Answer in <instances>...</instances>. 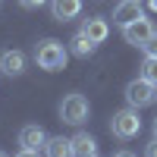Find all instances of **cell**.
<instances>
[{
    "label": "cell",
    "instance_id": "7",
    "mask_svg": "<svg viewBox=\"0 0 157 157\" xmlns=\"http://www.w3.org/2000/svg\"><path fill=\"white\" fill-rule=\"evenodd\" d=\"M82 13V0H50V16L57 22H69Z\"/></svg>",
    "mask_w": 157,
    "mask_h": 157
},
{
    "label": "cell",
    "instance_id": "11",
    "mask_svg": "<svg viewBox=\"0 0 157 157\" xmlns=\"http://www.w3.org/2000/svg\"><path fill=\"white\" fill-rule=\"evenodd\" d=\"M69 141H72V157H98V141L88 132H75Z\"/></svg>",
    "mask_w": 157,
    "mask_h": 157
},
{
    "label": "cell",
    "instance_id": "3",
    "mask_svg": "<svg viewBox=\"0 0 157 157\" xmlns=\"http://www.w3.org/2000/svg\"><path fill=\"white\" fill-rule=\"evenodd\" d=\"M110 132L120 138V141H129L141 132V120H138V110L135 107H126V110H116L113 120H110Z\"/></svg>",
    "mask_w": 157,
    "mask_h": 157
},
{
    "label": "cell",
    "instance_id": "15",
    "mask_svg": "<svg viewBox=\"0 0 157 157\" xmlns=\"http://www.w3.org/2000/svg\"><path fill=\"white\" fill-rule=\"evenodd\" d=\"M141 50H145V57H157V32L148 38L145 44H141Z\"/></svg>",
    "mask_w": 157,
    "mask_h": 157
},
{
    "label": "cell",
    "instance_id": "16",
    "mask_svg": "<svg viewBox=\"0 0 157 157\" xmlns=\"http://www.w3.org/2000/svg\"><path fill=\"white\" fill-rule=\"evenodd\" d=\"M19 3H22L25 10H38V6H44V3H50V0H19Z\"/></svg>",
    "mask_w": 157,
    "mask_h": 157
},
{
    "label": "cell",
    "instance_id": "12",
    "mask_svg": "<svg viewBox=\"0 0 157 157\" xmlns=\"http://www.w3.org/2000/svg\"><path fill=\"white\" fill-rule=\"evenodd\" d=\"M44 157H72V141L63 138V135L47 138L44 141Z\"/></svg>",
    "mask_w": 157,
    "mask_h": 157
},
{
    "label": "cell",
    "instance_id": "9",
    "mask_svg": "<svg viewBox=\"0 0 157 157\" xmlns=\"http://www.w3.org/2000/svg\"><path fill=\"white\" fill-rule=\"evenodd\" d=\"M82 32H85L94 44H104V41H107V35H110V25H107V19L91 16V19H85V22H82Z\"/></svg>",
    "mask_w": 157,
    "mask_h": 157
},
{
    "label": "cell",
    "instance_id": "2",
    "mask_svg": "<svg viewBox=\"0 0 157 157\" xmlns=\"http://www.w3.org/2000/svg\"><path fill=\"white\" fill-rule=\"evenodd\" d=\"M88 113H91V107H88V98L85 94H66L60 101V120L66 123V126H82L85 120H88Z\"/></svg>",
    "mask_w": 157,
    "mask_h": 157
},
{
    "label": "cell",
    "instance_id": "20",
    "mask_svg": "<svg viewBox=\"0 0 157 157\" xmlns=\"http://www.w3.org/2000/svg\"><path fill=\"white\" fill-rule=\"evenodd\" d=\"M151 10H154V13H157V0H151Z\"/></svg>",
    "mask_w": 157,
    "mask_h": 157
},
{
    "label": "cell",
    "instance_id": "8",
    "mask_svg": "<svg viewBox=\"0 0 157 157\" xmlns=\"http://www.w3.org/2000/svg\"><path fill=\"white\" fill-rule=\"evenodd\" d=\"M44 141H47V135H44L41 126H22V129H19V145H22V148L38 151V148H44Z\"/></svg>",
    "mask_w": 157,
    "mask_h": 157
},
{
    "label": "cell",
    "instance_id": "14",
    "mask_svg": "<svg viewBox=\"0 0 157 157\" xmlns=\"http://www.w3.org/2000/svg\"><path fill=\"white\" fill-rule=\"evenodd\" d=\"M141 78H148L151 85H157V57H148L141 66Z\"/></svg>",
    "mask_w": 157,
    "mask_h": 157
},
{
    "label": "cell",
    "instance_id": "21",
    "mask_svg": "<svg viewBox=\"0 0 157 157\" xmlns=\"http://www.w3.org/2000/svg\"><path fill=\"white\" fill-rule=\"evenodd\" d=\"M154 135H157V116H154Z\"/></svg>",
    "mask_w": 157,
    "mask_h": 157
},
{
    "label": "cell",
    "instance_id": "17",
    "mask_svg": "<svg viewBox=\"0 0 157 157\" xmlns=\"http://www.w3.org/2000/svg\"><path fill=\"white\" fill-rule=\"evenodd\" d=\"M145 157H157V135H154V141L145 148Z\"/></svg>",
    "mask_w": 157,
    "mask_h": 157
},
{
    "label": "cell",
    "instance_id": "13",
    "mask_svg": "<svg viewBox=\"0 0 157 157\" xmlns=\"http://www.w3.org/2000/svg\"><path fill=\"white\" fill-rule=\"evenodd\" d=\"M94 41H91V38L85 35V32H78V35H72V41H69V50H72V54L75 57H91V54H94Z\"/></svg>",
    "mask_w": 157,
    "mask_h": 157
},
{
    "label": "cell",
    "instance_id": "22",
    "mask_svg": "<svg viewBox=\"0 0 157 157\" xmlns=\"http://www.w3.org/2000/svg\"><path fill=\"white\" fill-rule=\"evenodd\" d=\"M0 157H6V154H3V151H0Z\"/></svg>",
    "mask_w": 157,
    "mask_h": 157
},
{
    "label": "cell",
    "instance_id": "10",
    "mask_svg": "<svg viewBox=\"0 0 157 157\" xmlns=\"http://www.w3.org/2000/svg\"><path fill=\"white\" fill-rule=\"evenodd\" d=\"M0 69L6 75H22L25 72V54L22 50H3L0 54Z\"/></svg>",
    "mask_w": 157,
    "mask_h": 157
},
{
    "label": "cell",
    "instance_id": "5",
    "mask_svg": "<svg viewBox=\"0 0 157 157\" xmlns=\"http://www.w3.org/2000/svg\"><path fill=\"white\" fill-rule=\"evenodd\" d=\"M145 16V10H141V0H120L113 10V22L120 25V29H126V25H132L135 19Z\"/></svg>",
    "mask_w": 157,
    "mask_h": 157
},
{
    "label": "cell",
    "instance_id": "19",
    "mask_svg": "<svg viewBox=\"0 0 157 157\" xmlns=\"http://www.w3.org/2000/svg\"><path fill=\"white\" fill-rule=\"evenodd\" d=\"M113 157H135L132 151H120V154H113Z\"/></svg>",
    "mask_w": 157,
    "mask_h": 157
},
{
    "label": "cell",
    "instance_id": "6",
    "mask_svg": "<svg viewBox=\"0 0 157 157\" xmlns=\"http://www.w3.org/2000/svg\"><path fill=\"white\" fill-rule=\"evenodd\" d=\"M151 35H154V25H151V19H145V16H141V19H135L132 25H126V29H123L126 44H135V47H141Z\"/></svg>",
    "mask_w": 157,
    "mask_h": 157
},
{
    "label": "cell",
    "instance_id": "4",
    "mask_svg": "<svg viewBox=\"0 0 157 157\" xmlns=\"http://www.w3.org/2000/svg\"><path fill=\"white\" fill-rule=\"evenodd\" d=\"M157 101V85H151L148 78H132V82L126 85V104L129 107H135V110H141V107H148V104H154Z\"/></svg>",
    "mask_w": 157,
    "mask_h": 157
},
{
    "label": "cell",
    "instance_id": "18",
    "mask_svg": "<svg viewBox=\"0 0 157 157\" xmlns=\"http://www.w3.org/2000/svg\"><path fill=\"white\" fill-rule=\"evenodd\" d=\"M16 157H38V151H29V148H22V151H19Z\"/></svg>",
    "mask_w": 157,
    "mask_h": 157
},
{
    "label": "cell",
    "instance_id": "1",
    "mask_svg": "<svg viewBox=\"0 0 157 157\" xmlns=\"http://www.w3.org/2000/svg\"><path fill=\"white\" fill-rule=\"evenodd\" d=\"M66 57H69V50L63 47V41H57V38H44V41L35 47V63L44 72H60L66 66Z\"/></svg>",
    "mask_w": 157,
    "mask_h": 157
}]
</instances>
